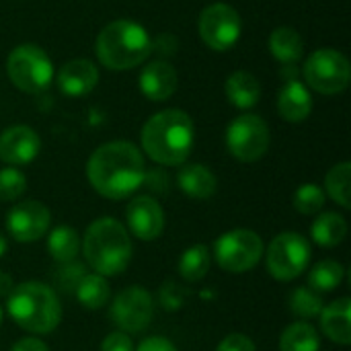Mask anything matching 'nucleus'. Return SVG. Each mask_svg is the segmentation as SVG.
Wrapping results in <instances>:
<instances>
[{"label": "nucleus", "mask_w": 351, "mask_h": 351, "mask_svg": "<svg viewBox=\"0 0 351 351\" xmlns=\"http://www.w3.org/2000/svg\"><path fill=\"white\" fill-rule=\"evenodd\" d=\"M99 82V68L84 58L66 62L58 72V86L66 97H84Z\"/></svg>", "instance_id": "16"}, {"label": "nucleus", "mask_w": 351, "mask_h": 351, "mask_svg": "<svg viewBox=\"0 0 351 351\" xmlns=\"http://www.w3.org/2000/svg\"><path fill=\"white\" fill-rule=\"evenodd\" d=\"M6 313L16 327L33 335H47L62 323V304L43 282L14 284L6 296Z\"/></svg>", "instance_id": "4"}, {"label": "nucleus", "mask_w": 351, "mask_h": 351, "mask_svg": "<svg viewBox=\"0 0 351 351\" xmlns=\"http://www.w3.org/2000/svg\"><path fill=\"white\" fill-rule=\"evenodd\" d=\"M80 251L95 274L103 278H113L128 269L134 247L128 228L117 218L103 216L88 224V228L84 230Z\"/></svg>", "instance_id": "3"}, {"label": "nucleus", "mask_w": 351, "mask_h": 351, "mask_svg": "<svg viewBox=\"0 0 351 351\" xmlns=\"http://www.w3.org/2000/svg\"><path fill=\"white\" fill-rule=\"evenodd\" d=\"M51 212L45 204L27 199L14 204L6 214V232L16 243H35L49 232Z\"/></svg>", "instance_id": "13"}, {"label": "nucleus", "mask_w": 351, "mask_h": 351, "mask_svg": "<svg viewBox=\"0 0 351 351\" xmlns=\"http://www.w3.org/2000/svg\"><path fill=\"white\" fill-rule=\"evenodd\" d=\"M263 251L265 245L257 232L234 228L216 239L212 255L220 269L228 274H247L261 261Z\"/></svg>", "instance_id": "7"}, {"label": "nucleus", "mask_w": 351, "mask_h": 351, "mask_svg": "<svg viewBox=\"0 0 351 351\" xmlns=\"http://www.w3.org/2000/svg\"><path fill=\"white\" fill-rule=\"evenodd\" d=\"M325 191L323 187H319L317 183H304L296 189L294 197H292V204L296 208L298 214H304V216H315L323 210L325 206Z\"/></svg>", "instance_id": "31"}, {"label": "nucleus", "mask_w": 351, "mask_h": 351, "mask_svg": "<svg viewBox=\"0 0 351 351\" xmlns=\"http://www.w3.org/2000/svg\"><path fill=\"white\" fill-rule=\"evenodd\" d=\"M269 140L267 123L255 113L239 115L226 130V148L241 162H255L263 158L269 148Z\"/></svg>", "instance_id": "10"}, {"label": "nucleus", "mask_w": 351, "mask_h": 351, "mask_svg": "<svg viewBox=\"0 0 351 351\" xmlns=\"http://www.w3.org/2000/svg\"><path fill=\"white\" fill-rule=\"evenodd\" d=\"M47 253L58 263H70L80 253V237L70 226H56L47 234Z\"/></svg>", "instance_id": "25"}, {"label": "nucleus", "mask_w": 351, "mask_h": 351, "mask_svg": "<svg viewBox=\"0 0 351 351\" xmlns=\"http://www.w3.org/2000/svg\"><path fill=\"white\" fill-rule=\"evenodd\" d=\"M10 351H49V350H47V346H45L41 339H37V337H23V339H19V341L12 346V350Z\"/></svg>", "instance_id": "38"}, {"label": "nucleus", "mask_w": 351, "mask_h": 351, "mask_svg": "<svg viewBox=\"0 0 351 351\" xmlns=\"http://www.w3.org/2000/svg\"><path fill=\"white\" fill-rule=\"evenodd\" d=\"M27 189V177L16 167L0 169V202H16Z\"/></svg>", "instance_id": "32"}, {"label": "nucleus", "mask_w": 351, "mask_h": 351, "mask_svg": "<svg viewBox=\"0 0 351 351\" xmlns=\"http://www.w3.org/2000/svg\"><path fill=\"white\" fill-rule=\"evenodd\" d=\"M8 251V243H6V237L0 232V259L4 257V253Z\"/></svg>", "instance_id": "40"}, {"label": "nucleus", "mask_w": 351, "mask_h": 351, "mask_svg": "<svg viewBox=\"0 0 351 351\" xmlns=\"http://www.w3.org/2000/svg\"><path fill=\"white\" fill-rule=\"evenodd\" d=\"M226 97L230 101V105L239 107V109H251L259 103L261 99V84L259 80L245 70L232 72L226 80Z\"/></svg>", "instance_id": "21"}, {"label": "nucleus", "mask_w": 351, "mask_h": 351, "mask_svg": "<svg viewBox=\"0 0 351 351\" xmlns=\"http://www.w3.org/2000/svg\"><path fill=\"white\" fill-rule=\"evenodd\" d=\"M325 189L331 199H335V204H339L341 208H351V165L350 162H339L335 165L327 177H325Z\"/></svg>", "instance_id": "29"}, {"label": "nucleus", "mask_w": 351, "mask_h": 351, "mask_svg": "<svg viewBox=\"0 0 351 351\" xmlns=\"http://www.w3.org/2000/svg\"><path fill=\"white\" fill-rule=\"evenodd\" d=\"M125 220L132 237L150 243L156 241L165 230V212L160 204L150 195H138L128 204Z\"/></svg>", "instance_id": "14"}, {"label": "nucleus", "mask_w": 351, "mask_h": 351, "mask_svg": "<svg viewBox=\"0 0 351 351\" xmlns=\"http://www.w3.org/2000/svg\"><path fill=\"white\" fill-rule=\"evenodd\" d=\"M311 237L319 247L331 249L346 241L348 237V220L337 212H325L317 216L311 226Z\"/></svg>", "instance_id": "22"}, {"label": "nucleus", "mask_w": 351, "mask_h": 351, "mask_svg": "<svg viewBox=\"0 0 351 351\" xmlns=\"http://www.w3.org/2000/svg\"><path fill=\"white\" fill-rule=\"evenodd\" d=\"M41 140L29 125H12L0 134V160L8 167H23L37 158Z\"/></svg>", "instance_id": "15"}, {"label": "nucleus", "mask_w": 351, "mask_h": 351, "mask_svg": "<svg viewBox=\"0 0 351 351\" xmlns=\"http://www.w3.org/2000/svg\"><path fill=\"white\" fill-rule=\"evenodd\" d=\"M278 111L290 123L304 121L313 111V97L308 88L298 80H288L278 97Z\"/></svg>", "instance_id": "19"}, {"label": "nucleus", "mask_w": 351, "mask_h": 351, "mask_svg": "<svg viewBox=\"0 0 351 351\" xmlns=\"http://www.w3.org/2000/svg\"><path fill=\"white\" fill-rule=\"evenodd\" d=\"M12 288H14V282H12V278H10L6 271H0V298L8 296V294L12 292Z\"/></svg>", "instance_id": "39"}, {"label": "nucleus", "mask_w": 351, "mask_h": 351, "mask_svg": "<svg viewBox=\"0 0 351 351\" xmlns=\"http://www.w3.org/2000/svg\"><path fill=\"white\" fill-rule=\"evenodd\" d=\"M197 31L202 41L214 51H226L241 39L243 23L237 8L224 2L210 4L202 10L197 21Z\"/></svg>", "instance_id": "11"}, {"label": "nucleus", "mask_w": 351, "mask_h": 351, "mask_svg": "<svg viewBox=\"0 0 351 351\" xmlns=\"http://www.w3.org/2000/svg\"><path fill=\"white\" fill-rule=\"evenodd\" d=\"M265 255L267 274L278 282L300 278L311 263V245L298 232H280L271 239Z\"/></svg>", "instance_id": "8"}, {"label": "nucleus", "mask_w": 351, "mask_h": 351, "mask_svg": "<svg viewBox=\"0 0 351 351\" xmlns=\"http://www.w3.org/2000/svg\"><path fill=\"white\" fill-rule=\"evenodd\" d=\"M97 58L109 70H132L148 60L152 37L136 21H113L97 37Z\"/></svg>", "instance_id": "5"}, {"label": "nucleus", "mask_w": 351, "mask_h": 351, "mask_svg": "<svg viewBox=\"0 0 351 351\" xmlns=\"http://www.w3.org/2000/svg\"><path fill=\"white\" fill-rule=\"evenodd\" d=\"M346 278V267L335 259H325L313 265L308 271V288L315 292H333L341 286Z\"/></svg>", "instance_id": "28"}, {"label": "nucleus", "mask_w": 351, "mask_h": 351, "mask_svg": "<svg viewBox=\"0 0 351 351\" xmlns=\"http://www.w3.org/2000/svg\"><path fill=\"white\" fill-rule=\"evenodd\" d=\"M6 72L10 82L29 95L47 90L53 82V66L49 56L33 43L16 45L6 60Z\"/></svg>", "instance_id": "6"}, {"label": "nucleus", "mask_w": 351, "mask_h": 351, "mask_svg": "<svg viewBox=\"0 0 351 351\" xmlns=\"http://www.w3.org/2000/svg\"><path fill=\"white\" fill-rule=\"evenodd\" d=\"M2 315H4V313H2V306H0V325H2Z\"/></svg>", "instance_id": "41"}, {"label": "nucleus", "mask_w": 351, "mask_h": 351, "mask_svg": "<svg viewBox=\"0 0 351 351\" xmlns=\"http://www.w3.org/2000/svg\"><path fill=\"white\" fill-rule=\"evenodd\" d=\"M177 84V70L165 60L146 64L140 74V90L150 101H167L169 97L175 95Z\"/></svg>", "instance_id": "17"}, {"label": "nucleus", "mask_w": 351, "mask_h": 351, "mask_svg": "<svg viewBox=\"0 0 351 351\" xmlns=\"http://www.w3.org/2000/svg\"><path fill=\"white\" fill-rule=\"evenodd\" d=\"M177 185L191 199H210L218 189V179L204 165H185L177 173Z\"/></svg>", "instance_id": "20"}, {"label": "nucleus", "mask_w": 351, "mask_h": 351, "mask_svg": "<svg viewBox=\"0 0 351 351\" xmlns=\"http://www.w3.org/2000/svg\"><path fill=\"white\" fill-rule=\"evenodd\" d=\"M269 51L274 53V58L286 66L296 64L302 58L304 51V41L300 37V33L292 27H278L271 35H269Z\"/></svg>", "instance_id": "24"}, {"label": "nucleus", "mask_w": 351, "mask_h": 351, "mask_svg": "<svg viewBox=\"0 0 351 351\" xmlns=\"http://www.w3.org/2000/svg\"><path fill=\"white\" fill-rule=\"evenodd\" d=\"M304 80L321 95H339L350 86V62L337 49H317L304 62Z\"/></svg>", "instance_id": "9"}, {"label": "nucleus", "mask_w": 351, "mask_h": 351, "mask_svg": "<svg viewBox=\"0 0 351 351\" xmlns=\"http://www.w3.org/2000/svg\"><path fill=\"white\" fill-rule=\"evenodd\" d=\"M216 351H257V348L245 333H230L218 343Z\"/></svg>", "instance_id": "35"}, {"label": "nucleus", "mask_w": 351, "mask_h": 351, "mask_svg": "<svg viewBox=\"0 0 351 351\" xmlns=\"http://www.w3.org/2000/svg\"><path fill=\"white\" fill-rule=\"evenodd\" d=\"M134 351H177V348H175V343L169 341L167 337L154 335V337H146V339L138 346V350Z\"/></svg>", "instance_id": "37"}, {"label": "nucleus", "mask_w": 351, "mask_h": 351, "mask_svg": "<svg viewBox=\"0 0 351 351\" xmlns=\"http://www.w3.org/2000/svg\"><path fill=\"white\" fill-rule=\"evenodd\" d=\"M288 308L294 317L302 319V321H308V319H315L321 315L323 311V298L319 292L311 290L308 286H302V288H296L292 290L290 298H288Z\"/></svg>", "instance_id": "30"}, {"label": "nucleus", "mask_w": 351, "mask_h": 351, "mask_svg": "<svg viewBox=\"0 0 351 351\" xmlns=\"http://www.w3.org/2000/svg\"><path fill=\"white\" fill-rule=\"evenodd\" d=\"M109 317L123 333H142L154 319V300L142 286L123 288L111 302Z\"/></svg>", "instance_id": "12"}, {"label": "nucleus", "mask_w": 351, "mask_h": 351, "mask_svg": "<svg viewBox=\"0 0 351 351\" xmlns=\"http://www.w3.org/2000/svg\"><path fill=\"white\" fill-rule=\"evenodd\" d=\"M210 265H212V251L208 249V245H193L183 251L177 269L185 282L197 284L208 276Z\"/></svg>", "instance_id": "26"}, {"label": "nucleus", "mask_w": 351, "mask_h": 351, "mask_svg": "<svg viewBox=\"0 0 351 351\" xmlns=\"http://www.w3.org/2000/svg\"><path fill=\"white\" fill-rule=\"evenodd\" d=\"M321 350V337L317 329L306 323L298 321L284 329L280 337V351H319Z\"/></svg>", "instance_id": "27"}, {"label": "nucleus", "mask_w": 351, "mask_h": 351, "mask_svg": "<svg viewBox=\"0 0 351 351\" xmlns=\"http://www.w3.org/2000/svg\"><path fill=\"white\" fill-rule=\"evenodd\" d=\"M195 142L191 117L181 109H165L152 115L142 128L144 152L162 167H181Z\"/></svg>", "instance_id": "2"}, {"label": "nucleus", "mask_w": 351, "mask_h": 351, "mask_svg": "<svg viewBox=\"0 0 351 351\" xmlns=\"http://www.w3.org/2000/svg\"><path fill=\"white\" fill-rule=\"evenodd\" d=\"M134 341L128 333L123 331H115L111 335H107L101 343V351H134Z\"/></svg>", "instance_id": "36"}, {"label": "nucleus", "mask_w": 351, "mask_h": 351, "mask_svg": "<svg viewBox=\"0 0 351 351\" xmlns=\"http://www.w3.org/2000/svg\"><path fill=\"white\" fill-rule=\"evenodd\" d=\"M74 296L82 308L99 311L111 300V288L107 280L99 274H84L74 288Z\"/></svg>", "instance_id": "23"}, {"label": "nucleus", "mask_w": 351, "mask_h": 351, "mask_svg": "<svg viewBox=\"0 0 351 351\" xmlns=\"http://www.w3.org/2000/svg\"><path fill=\"white\" fill-rule=\"evenodd\" d=\"M187 296H189V292L177 282H165L158 292V300L165 311H179L185 304Z\"/></svg>", "instance_id": "33"}, {"label": "nucleus", "mask_w": 351, "mask_h": 351, "mask_svg": "<svg viewBox=\"0 0 351 351\" xmlns=\"http://www.w3.org/2000/svg\"><path fill=\"white\" fill-rule=\"evenodd\" d=\"M62 267L56 271V280L58 284L68 290V292H74L76 284L80 282V278L86 274L84 271V265L82 263H76V261H70V263H60Z\"/></svg>", "instance_id": "34"}, {"label": "nucleus", "mask_w": 351, "mask_h": 351, "mask_svg": "<svg viewBox=\"0 0 351 351\" xmlns=\"http://www.w3.org/2000/svg\"><path fill=\"white\" fill-rule=\"evenodd\" d=\"M319 317H321V331L329 341H333L337 346H350L351 300L348 296L331 302L329 306H323Z\"/></svg>", "instance_id": "18"}, {"label": "nucleus", "mask_w": 351, "mask_h": 351, "mask_svg": "<svg viewBox=\"0 0 351 351\" xmlns=\"http://www.w3.org/2000/svg\"><path fill=\"white\" fill-rule=\"evenodd\" d=\"M146 177L144 156L132 142L115 140L99 146L86 162V179L93 189L107 199L134 195Z\"/></svg>", "instance_id": "1"}]
</instances>
